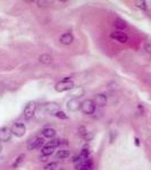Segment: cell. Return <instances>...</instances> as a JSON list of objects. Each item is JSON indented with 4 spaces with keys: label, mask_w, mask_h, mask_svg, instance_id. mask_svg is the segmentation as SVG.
I'll return each instance as SVG.
<instances>
[{
    "label": "cell",
    "mask_w": 151,
    "mask_h": 170,
    "mask_svg": "<svg viewBox=\"0 0 151 170\" xmlns=\"http://www.w3.org/2000/svg\"><path fill=\"white\" fill-rule=\"evenodd\" d=\"M54 116L57 117L58 119H68V116L64 112V111H61V110H58L57 112H55L54 113Z\"/></svg>",
    "instance_id": "obj_19"
},
{
    "label": "cell",
    "mask_w": 151,
    "mask_h": 170,
    "mask_svg": "<svg viewBox=\"0 0 151 170\" xmlns=\"http://www.w3.org/2000/svg\"><path fill=\"white\" fill-rule=\"evenodd\" d=\"M135 5H136V7L141 8L142 10H147L148 9V6H147L146 1H135Z\"/></svg>",
    "instance_id": "obj_20"
},
{
    "label": "cell",
    "mask_w": 151,
    "mask_h": 170,
    "mask_svg": "<svg viewBox=\"0 0 151 170\" xmlns=\"http://www.w3.org/2000/svg\"><path fill=\"white\" fill-rule=\"evenodd\" d=\"M1 151H2V145H1V142H0V153H1Z\"/></svg>",
    "instance_id": "obj_27"
},
{
    "label": "cell",
    "mask_w": 151,
    "mask_h": 170,
    "mask_svg": "<svg viewBox=\"0 0 151 170\" xmlns=\"http://www.w3.org/2000/svg\"><path fill=\"white\" fill-rule=\"evenodd\" d=\"M134 143H135V145H136V146H140V140H139L138 137H135V139H134Z\"/></svg>",
    "instance_id": "obj_25"
},
{
    "label": "cell",
    "mask_w": 151,
    "mask_h": 170,
    "mask_svg": "<svg viewBox=\"0 0 151 170\" xmlns=\"http://www.w3.org/2000/svg\"><path fill=\"white\" fill-rule=\"evenodd\" d=\"M35 110H36V102L35 101H29L28 104L24 108V117L25 119H31L33 118V116L35 114Z\"/></svg>",
    "instance_id": "obj_3"
},
{
    "label": "cell",
    "mask_w": 151,
    "mask_h": 170,
    "mask_svg": "<svg viewBox=\"0 0 151 170\" xmlns=\"http://www.w3.org/2000/svg\"><path fill=\"white\" fill-rule=\"evenodd\" d=\"M74 88V83L73 81L69 78V77H66L64 78L62 81L58 82L56 86H55V90L59 93H62V92H66V91H70Z\"/></svg>",
    "instance_id": "obj_1"
},
{
    "label": "cell",
    "mask_w": 151,
    "mask_h": 170,
    "mask_svg": "<svg viewBox=\"0 0 151 170\" xmlns=\"http://www.w3.org/2000/svg\"><path fill=\"white\" fill-rule=\"evenodd\" d=\"M2 90H3V84H2L1 82H0V93L2 92Z\"/></svg>",
    "instance_id": "obj_26"
},
{
    "label": "cell",
    "mask_w": 151,
    "mask_h": 170,
    "mask_svg": "<svg viewBox=\"0 0 151 170\" xmlns=\"http://www.w3.org/2000/svg\"><path fill=\"white\" fill-rule=\"evenodd\" d=\"M43 146H44V139L43 137H35L32 141H30L29 145H28V149L30 151H33V150H38V149L43 147Z\"/></svg>",
    "instance_id": "obj_5"
},
{
    "label": "cell",
    "mask_w": 151,
    "mask_h": 170,
    "mask_svg": "<svg viewBox=\"0 0 151 170\" xmlns=\"http://www.w3.org/2000/svg\"><path fill=\"white\" fill-rule=\"evenodd\" d=\"M24 158H25V154H21L19 157H17V159H16L15 162L13 163V168H17V167L21 165V162L24 160Z\"/></svg>",
    "instance_id": "obj_18"
},
{
    "label": "cell",
    "mask_w": 151,
    "mask_h": 170,
    "mask_svg": "<svg viewBox=\"0 0 151 170\" xmlns=\"http://www.w3.org/2000/svg\"><path fill=\"white\" fill-rule=\"evenodd\" d=\"M93 102H94V104H97L99 107H103L107 104V96L105 94H97L94 96Z\"/></svg>",
    "instance_id": "obj_10"
},
{
    "label": "cell",
    "mask_w": 151,
    "mask_h": 170,
    "mask_svg": "<svg viewBox=\"0 0 151 170\" xmlns=\"http://www.w3.org/2000/svg\"><path fill=\"white\" fill-rule=\"evenodd\" d=\"M10 131H11L13 135H15V136H17V137H22V136H24V134H25V132H26V127H25V125L22 124V122H16V124H14V125L11 126Z\"/></svg>",
    "instance_id": "obj_4"
},
{
    "label": "cell",
    "mask_w": 151,
    "mask_h": 170,
    "mask_svg": "<svg viewBox=\"0 0 151 170\" xmlns=\"http://www.w3.org/2000/svg\"><path fill=\"white\" fill-rule=\"evenodd\" d=\"M39 61L41 64H44V65H49L52 62V57L50 56L49 54H43L39 57Z\"/></svg>",
    "instance_id": "obj_12"
},
{
    "label": "cell",
    "mask_w": 151,
    "mask_h": 170,
    "mask_svg": "<svg viewBox=\"0 0 151 170\" xmlns=\"http://www.w3.org/2000/svg\"><path fill=\"white\" fill-rule=\"evenodd\" d=\"M89 157H90V151H89L88 149H83V150H81V153H80V155H79V161L87 160V159H89ZM79 161H77V162H79Z\"/></svg>",
    "instance_id": "obj_14"
},
{
    "label": "cell",
    "mask_w": 151,
    "mask_h": 170,
    "mask_svg": "<svg viewBox=\"0 0 151 170\" xmlns=\"http://www.w3.org/2000/svg\"><path fill=\"white\" fill-rule=\"evenodd\" d=\"M80 170H93V165H89V166H85V167L81 168Z\"/></svg>",
    "instance_id": "obj_24"
},
{
    "label": "cell",
    "mask_w": 151,
    "mask_h": 170,
    "mask_svg": "<svg viewBox=\"0 0 151 170\" xmlns=\"http://www.w3.org/2000/svg\"><path fill=\"white\" fill-rule=\"evenodd\" d=\"M144 49H146L148 52H151V43L150 42H147V43L144 44Z\"/></svg>",
    "instance_id": "obj_22"
},
{
    "label": "cell",
    "mask_w": 151,
    "mask_h": 170,
    "mask_svg": "<svg viewBox=\"0 0 151 170\" xmlns=\"http://www.w3.org/2000/svg\"><path fill=\"white\" fill-rule=\"evenodd\" d=\"M40 161H41V162H47V161H48V157L41 154V157H40Z\"/></svg>",
    "instance_id": "obj_23"
},
{
    "label": "cell",
    "mask_w": 151,
    "mask_h": 170,
    "mask_svg": "<svg viewBox=\"0 0 151 170\" xmlns=\"http://www.w3.org/2000/svg\"><path fill=\"white\" fill-rule=\"evenodd\" d=\"M54 152H55V149L49 147V146H43V147H42V150H41L42 155H47V157H49V155L54 154Z\"/></svg>",
    "instance_id": "obj_16"
},
{
    "label": "cell",
    "mask_w": 151,
    "mask_h": 170,
    "mask_svg": "<svg viewBox=\"0 0 151 170\" xmlns=\"http://www.w3.org/2000/svg\"><path fill=\"white\" fill-rule=\"evenodd\" d=\"M114 26L117 28V29H124V28H126L127 24H126L125 21H123L121 18H117V19H115V22H114Z\"/></svg>",
    "instance_id": "obj_13"
},
{
    "label": "cell",
    "mask_w": 151,
    "mask_h": 170,
    "mask_svg": "<svg viewBox=\"0 0 151 170\" xmlns=\"http://www.w3.org/2000/svg\"><path fill=\"white\" fill-rule=\"evenodd\" d=\"M67 109L72 112H75L77 110L81 109V102L79 101V99H70L68 102H67Z\"/></svg>",
    "instance_id": "obj_8"
},
{
    "label": "cell",
    "mask_w": 151,
    "mask_h": 170,
    "mask_svg": "<svg viewBox=\"0 0 151 170\" xmlns=\"http://www.w3.org/2000/svg\"><path fill=\"white\" fill-rule=\"evenodd\" d=\"M69 151H67V150H59L58 152H57V158L58 159H60V160H62V159H67L68 157H69Z\"/></svg>",
    "instance_id": "obj_17"
},
{
    "label": "cell",
    "mask_w": 151,
    "mask_h": 170,
    "mask_svg": "<svg viewBox=\"0 0 151 170\" xmlns=\"http://www.w3.org/2000/svg\"><path fill=\"white\" fill-rule=\"evenodd\" d=\"M42 135L47 139H54L56 136V131L54 128H50V127H47L42 131Z\"/></svg>",
    "instance_id": "obj_11"
},
{
    "label": "cell",
    "mask_w": 151,
    "mask_h": 170,
    "mask_svg": "<svg viewBox=\"0 0 151 170\" xmlns=\"http://www.w3.org/2000/svg\"><path fill=\"white\" fill-rule=\"evenodd\" d=\"M110 39H113V40H115V41H117V42H119V43H126V42L128 41V36H127L125 33L119 32V31L113 32V33L110 34Z\"/></svg>",
    "instance_id": "obj_6"
},
{
    "label": "cell",
    "mask_w": 151,
    "mask_h": 170,
    "mask_svg": "<svg viewBox=\"0 0 151 170\" xmlns=\"http://www.w3.org/2000/svg\"><path fill=\"white\" fill-rule=\"evenodd\" d=\"M81 110L85 114H93L95 111V104L93 100H84L81 103Z\"/></svg>",
    "instance_id": "obj_2"
},
{
    "label": "cell",
    "mask_w": 151,
    "mask_h": 170,
    "mask_svg": "<svg viewBox=\"0 0 151 170\" xmlns=\"http://www.w3.org/2000/svg\"><path fill=\"white\" fill-rule=\"evenodd\" d=\"M13 133L8 127H1L0 128V142H8L11 140Z\"/></svg>",
    "instance_id": "obj_7"
},
{
    "label": "cell",
    "mask_w": 151,
    "mask_h": 170,
    "mask_svg": "<svg viewBox=\"0 0 151 170\" xmlns=\"http://www.w3.org/2000/svg\"><path fill=\"white\" fill-rule=\"evenodd\" d=\"M59 41H60L62 44H65V46H69V44L73 43L74 36H73V34H72L70 32H66V33H64L62 35H60Z\"/></svg>",
    "instance_id": "obj_9"
},
{
    "label": "cell",
    "mask_w": 151,
    "mask_h": 170,
    "mask_svg": "<svg viewBox=\"0 0 151 170\" xmlns=\"http://www.w3.org/2000/svg\"><path fill=\"white\" fill-rule=\"evenodd\" d=\"M57 162H50L47 166H44V170H56L57 169Z\"/></svg>",
    "instance_id": "obj_21"
},
{
    "label": "cell",
    "mask_w": 151,
    "mask_h": 170,
    "mask_svg": "<svg viewBox=\"0 0 151 170\" xmlns=\"http://www.w3.org/2000/svg\"><path fill=\"white\" fill-rule=\"evenodd\" d=\"M59 145H60V141H59V140H57V139H52L51 141L47 142V143L44 144V146H49V147H52V149L58 147Z\"/></svg>",
    "instance_id": "obj_15"
}]
</instances>
